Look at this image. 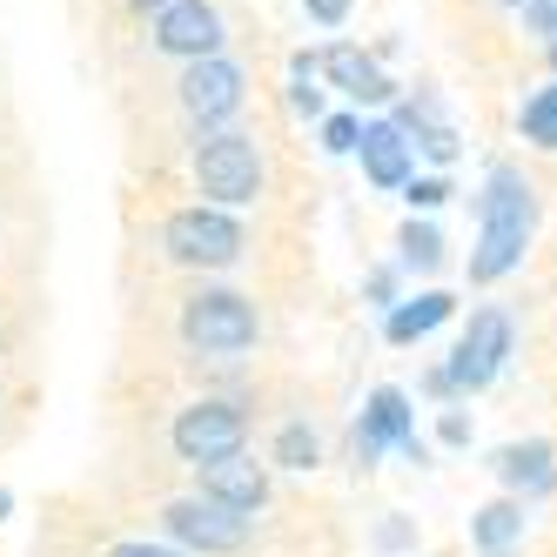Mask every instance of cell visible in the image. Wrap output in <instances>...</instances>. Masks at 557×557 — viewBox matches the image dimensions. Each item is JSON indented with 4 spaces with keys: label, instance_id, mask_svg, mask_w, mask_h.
Listing matches in <instances>:
<instances>
[{
    "label": "cell",
    "instance_id": "cell-3",
    "mask_svg": "<svg viewBox=\"0 0 557 557\" xmlns=\"http://www.w3.org/2000/svg\"><path fill=\"white\" fill-rule=\"evenodd\" d=\"M243 249H249V235L228 209L195 202V209H175L162 222V256L182 269H228V262H243Z\"/></svg>",
    "mask_w": 557,
    "mask_h": 557
},
{
    "label": "cell",
    "instance_id": "cell-22",
    "mask_svg": "<svg viewBox=\"0 0 557 557\" xmlns=\"http://www.w3.org/2000/svg\"><path fill=\"white\" fill-rule=\"evenodd\" d=\"M404 188H410V209H444V202H450V182H444V175H423V182L410 175Z\"/></svg>",
    "mask_w": 557,
    "mask_h": 557
},
{
    "label": "cell",
    "instance_id": "cell-24",
    "mask_svg": "<svg viewBox=\"0 0 557 557\" xmlns=\"http://www.w3.org/2000/svg\"><path fill=\"white\" fill-rule=\"evenodd\" d=\"M108 557H182L175 544H148V537H122V544H108Z\"/></svg>",
    "mask_w": 557,
    "mask_h": 557
},
{
    "label": "cell",
    "instance_id": "cell-27",
    "mask_svg": "<svg viewBox=\"0 0 557 557\" xmlns=\"http://www.w3.org/2000/svg\"><path fill=\"white\" fill-rule=\"evenodd\" d=\"M135 8H141V14H162V8H175V0H135Z\"/></svg>",
    "mask_w": 557,
    "mask_h": 557
},
{
    "label": "cell",
    "instance_id": "cell-29",
    "mask_svg": "<svg viewBox=\"0 0 557 557\" xmlns=\"http://www.w3.org/2000/svg\"><path fill=\"white\" fill-rule=\"evenodd\" d=\"M504 8H531V0H504Z\"/></svg>",
    "mask_w": 557,
    "mask_h": 557
},
{
    "label": "cell",
    "instance_id": "cell-25",
    "mask_svg": "<svg viewBox=\"0 0 557 557\" xmlns=\"http://www.w3.org/2000/svg\"><path fill=\"white\" fill-rule=\"evenodd\" d=\"M309 21H323V27H343V21H349V0H309Z\"/></svg>",
    "mask_w": 557,
    "mask_h": 557
},
{
    "label": "cell",
    "instance_id": "cell-18",
    "mask_svg": "<svg viewBox=\"0 0 557 557\" xmlns=\"http://www.w3.org/2000/svg\"><path fill=\"white\" fill-rule=\"evenodd\" d=\"M289 108L302 122H323V88H315V54H296L289 61Z\"/></svg>",
    "mask_w": 557,
    "mask_h": 557
},
{
    "label": "cell",
    "instance_id": "cell-7",
    "mask_svg": "<svg viewBox=\"0 0 557 557\" xmlns=\"http://www.w3.org/2000/svg\"><path fill=\"white\" fill-rule=\"evenodd\" d=\"M162 531L182 544V557L188 550L195 557H235L249 544V517H235V510H222V504H209L202 491H195V497L162 504Z\"/></svg>",
    "mask_w": 557,
    "mask_h": 557
},
{
    "label": "cell",
    "instance_id": "cell-5",
    "mask_svg": "<svg viewBox=\"0 0 557 557\" xmlns=\"http://www.w3.org/2000/svg\"><path fill=\"white\" fill-rule=\"evenodd\" d=\"M169 444H175V457H182V463L209 470V463H222V457H243V444H249V417L235 410L228 396H202V404L175 410Z\"/></svg>",
    "mask_w": 557,
    "mask_h": 557
},
{
    "label": "cell",
    "instance_id": "cell-9",
    "mask_svg": "<svg viewBox=\"0 0 557 557\" xmlns=\"http://www.w3.org/2000/svg\"><path fill=\"white\" fill-rule=\"evenodd\" d=\"M383 450H404V457H417V463H423L417 417H410V396H404V389H389V383L370 396L363 423H356V463H376Z\"/></svg>",
    "mask_w": 557,
    "mask_h": 557
},
{
    "label": "cell",
    "instance_id": "cell-15",
    "mask_svg": "<svg viewBox=\"0 0 557 557\" xmlns=\"http://www.w3.org/2000/svg\"><path fill=\"white\" fill-rule=\"evenodd\" d=\"M450 296L444 289H423V296H410V302H389V315H383V336L396 343V349H410V343H423L436 323H450Z\"/></svg>",
    "mask_w": 557,
    "mask_h": 557
},
{
    "label": "cell",
    "instance_id": "cell-1",
    "mask_svg": "<svg viewBox=\"0 0 557 557\" xmlns=\"http://www.w3.org/2000/svg\"><path fill=\"white\" fill-rule=\"evenodd\" d=\"M531 222H537L531 182L517 175V169H491V182H484V228H476V256H470L476 283H504V275L524 262Z\"/></svg>",
    "mask_w": 557,
    "mask_h": 557
},
{
    "label": "cell",
    "instance_id": "cell-14",
    "mask_svg": "<svg viewBox=\"0 0 557 557\" xmlns=\"http://www.w3.org/2000/svg\"><path fill=\"white\" fill-rule=\"evenodd\" d=\"M356 154H363V175L376 188H404L417 175V148L404 141V128H396V122H370L363 141H356Z\"/></svg>",
    "mask_w": 557,
    "mask_h": 557
},
{
    "label": "cell",
    "instance_id": "cell-16",
    "mask_svg": "<svg viewBox=\"0 0 557 557\" xmlns=\"http://www.w3.org/2000/svg\"><path fill=\"white\" fill-rule=\"evenodd\" d=\"M470 537H476V550H484V557H510L517 544H524V504H510V497L484 504V510L470 517Z\"/></svg>",
    "mask_w": 557,
    "mask_h": 557
},
{
    "label": "cell",
    "instance_id": "cell-2",
    "mask_svg": "<svg viewBox=\"0 0 557 557\" xmlns=\"http://www.w3.org/2000/svg\"><path fill=\"white\" fill-rule=\"evenodd\" d=\"M256 302L235 296V289H195L182 302V343L195 356H215V363H228V356L256 349Z\"/></svg>",
    "mask_w": 557,
    "mask_h": 557
},
{
    "label": "cell",
    "instance_id": "cell-6",
    "mask_svg": "<svg viewBox=\"0 0 557 557\" xmlns=\"http://www.w3.org/2000/svg\"><path fill=\"white\" fill-rule=\"evenodd\" d=\"M175 95H182V114H188L195 128H202V135H222L235 114H243L249 74L235 67L228 54H209V61H188V67H182V88H175Z\"/></svg>",
    "mask_w": 557,
    "mask_h": 557
},
{
    "label": "cell",
    "instance_id": "cell-13",
    "mask_svg": "<svg viewBox=\"0 0 557 557\" xmlns=\"http://www.w3.org/2000/svg\"><path fill=\"white\" fill-rule=\"evenodd\" d=\"M491 470L504 476L510 504H524V497H544V491L557 484V450L544 444V436H531V444H504Z\"/></svg>",
    "mask_w": 557,
    "mask_h": 557
},
{
    "label": "cell",
    "instance_id": "cell-8",
    "mask_svg": "<svg viewBox=\"0 0 557 557\" xmlns=\"http://www.w3.org/2000/svg\"><path fill=\"white\" fill-rule=\"evenodd\" d=\"M504 363H510V315L504 309H476L470 315V330L457 336V356H450V389H484V383H497L504 376Z\"/></svg>",
    "mask_w": 557,
    "mask_h": 557
},
{
    "label": "cell",
    "instance_id": "cell-12",
    "mask_svg": "<svg viewBox=\"0 0 557 557\" xmlns=\"http://www.w3.org/2000/svg\"><path fill=\"white\" fill-rule=\"evenodd\" d=\"M315 74H330V82H336L349 101H389V95H396V82L376 67V54L349 48V41H336V48L315 54Z\"/></svg>",
    "mask_w": 557,
    "mask_h": 557
},
{
    "label": "cell",
    "instance_id": "cell-19",
    "mask_svg": "<svg viewBox=\"0 0 557 557\" xmlns=\"http://www.w3.org/2000/svg\"><path fill=\"white\" fill-rule=\"evenodd\" d=\"M396 249H404L410 269H436V262H444V235H436L430 222H410L404 235H396Z\"/></svg>",
    "mask_w": 557,
    "mask_h": 557
},
{
    "label": "cell",
    "instance_id": "cell-30",
    "mask_svg": "<svg viewBox=\"0 0 557 557\" xmlns=\"http://www.w3.org/2000/svg\"><path fill=\"white\" fill-rule=\"evenodd\" d=\"M550 67H557V48H550Z\"/></svg>",
    "mask_w": 557,
    "mask_h": 557
},
{
    "label": "cell",
    "instance_id": "cell-11",
    "mask_svg": "<svg viewBox=\"0 0 557 557\" xmlns=\"http://www.w3.org/2000/svg\"><path fill=\"white\" fill-rule=\"evenodd\" d=\"M202 497L222 504V510H235V517H256L269 504V463H256V457H222V463H209L202 470Z\"/></svg>",
    "mask_w": 557,
    "mask_h": 557
},
{
    "label": "cell",
    "instance_id": "cell-10",
    "mask_svg": "<svg viewBox=\"0 0 557 557\" xmlns=\"http://www.w3.org/2000/svg\"><path fill=\"white\" fill-rule=\"evenodd\" d=\"M148 41L162 54H175V61H209V54H222V14L209 0H175V8L154 14Z\"/></svg>",
    "mask_w": 557,
    "mask_h": 557
},
{
    "label": "cell",
    "instance_id": "cell-28",
    "mask_svg": "<svg viewBox=\"0 0 557 557\" xmlns=\"http://www.w3.org/2000/svg\"><path fill=\"white\" fill-rule=\"evenodd\" d=\"M8 510H14V491H0V524H8Z\"/></svg>",
    "mask_w": 557,
    "mask_h": 557
},
{
    "label": "cell",
    "instance_id": "cell-31",
    "mask_svg": "<svg viewBox=\"0 0 557 557\" xmlns=\"http://www.w3.org/2000/svg\"><path fill=\"white\" fill-rule=\"evenodd\" d=\"M0 349H8V336H0Z\"/></svg>",
    "mask_w": 557,
    "mask_h": 557
},
{
    "label": "cell",
    "instance_id": "cell-21",
    "mask_svg": "<svg viewBox=\"0 0 557 557\" xmlns=\"http://www.w3.org/2000/svg\"><path fill=\"white\" fill-rule=\"evenodd\" d=\"M356 141H363V122H356V114H330L323 122V148L330 154H356Z\"/></svg>",
    "mask_w": 557,
    "mask_h": 557
},
{
    "label": "cell",
    "instance_id": "cell-20",
    "mask_svg": "<svg viewBox=\"0 0 557 557\" xmlns=\"http://www.w3.org/2000/svg\"><path fill=\"white\" fill-rule=\"evenodd\" d=\"M524 135H531L537 148H557V88H537V95L524 101Z\"/></svg>",
    "mask_w": 557,
    "mask_h": 557
},
{
    "label": "cell",
    "instance_id": "cell-23",
    "mask_svg": "<svg viewBox=\"0 0 557 557\" xmlns=\"http://www.w3.org/2000/svg\"><path fill=\"white\" fill-rule=\"evenodd\" d=\"M524 21H531V34H537L544 48H557V0H531Z\"/></svg>",
    "mask_w": 557,
    "mask_h": 557
},
{
    "label": "cell",
    "instance_id": "cell-26",
    "mask_svg": "<svg viewBox=\"0 0 557 557\" xmlns=\"http://www.w3.org/2000/svg\"><path fill=\"white\" fill-rule=\"evenodd\" d=\"M436 436L457 450V444H470V423H463V410H444V423H436Z\"/></svg>",
    "mask_w": 557,
    "mask_h": 557
},
{
    "label": "cell",
    "instance_id": "cell-17",
    "mask_svg": "<svg viewBox=\"0 0 557 557\" xmlns=\"http://www.w3.org/2000/svg\"><path fill=\"white\" fill-rule=\"evenodd\" d=\"M315 457H323V444H315L309 423H283V430H275L269 463H283V470H315Z\"/></svg>",
    "mask_w": 557,
    "mask_h": 557
},
{
    "label": "cell",
    "instance_id": "cell-4",
    "mask_svg": "<svg viewBox=\"0 0 557 557\" xmlns=\"http://www.w3.org/2000/svg\"><path fill=\"white\" fill-rule=\"evenodd\" d=\"M195 188L209 195V209L256 202V195H262V154H256V141L235 135V128L202 135V141H195Z\"/></svg>",
    "mask_w": 557,
    "mask_h": 557
}]
</instances>
